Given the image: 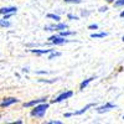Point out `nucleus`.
I'll return each instance as SVG.
<instances>
[{"instance_id":"423d86ee","label":"nucleus","mask_w":124,"mask_h":124,"mask_svg":"<svg viewBox=\"0 0 124 124\" xmlns=\"http://www.w3.org/2000/svg\"><path fill=\"white\" fill-rule=\"evenodd\" d=\"M116 108H117V106L114 104V103L107 102V103H104V104L97 107V108H96V112L99 113V114H102V113H107V112H109V110H112V109H116Z\"/></svg>"},{"instance_id":"9d476101","label":"nucleus","mask_w":124,"mask_h":124,"mask_svg":"<svg viewBox=\"0 0 124 124\" xmlns=\"http://www.w3.org/2000/svg\"><path fill=\"white\" fill-rule=\"evenodd\" d=\"M17 8L16 6H4L0 8V15H5V14H16Z\"/></svg>"},{"instance_id":"4468645a","label":"nucleus","mask_w":124,"mask_h":124,"mask_svg":"<svg viewBox=\"0 0 124 124\" xmlns=\"http://www.w3.org/2000/svg\"><path fill=\"white\" fill-rule=\"evenodd\" d=\"M61 55H62L61 52H58V51H56V50H52L48 54V60H55L57 57H61Z\"/></svg>"},{"instance_id":"2eb2a0df","label":"nucleus","mask_w":124,"mask_h":124,"mask_svg":"<svg viewBox=\"0 0 124 124\" xmlns=\"http://www.w3.org/2000/svg\"><path fill=\"white\" fill-rule=\"evenodd\" d=\"M0 27H11V23L9 21V20H5V19H0Z\"/></svg>"},{"instance_id":"ddd939ff","label":"nucleus","mask_w":124,"mask_h":124,"mask_svg":"<svg viewBox=\"0 0 124 124\" xmlns=\"http://www.w3.org/2000/svg\"><path fill=\"white\" fill-rule=\"evenodd\" d=\"M107 36H108V32H104V31L91 34V39H103V37H107Z\"/></svg>"},{"instance_id":"a211bd4d","label":"nucleus","mask_w":124,"mask_h":124,"mask_svg":"<svg viewBox=\"0 0 124 124\" xmlns=\"http://www.w3.org/2000/svg\"><path fill=\"white\" fill-rule=\"evenodd\" d=\"M57 79L58 78H55V79H39V82H41V83H48V85H51V83H55Z\"/></svg>"},{"instance_id":"f3484780","label":"nucleus","mask_w":124,"mask_h":124,"mask_svg":"<svg viewBox=\"0 0 124 124\" xmlns=\"http://www.w3.org/2000/svg\"><path fill=\"white\" fill-rule=\"evenodd\" d=\"M67 19L72 20V21H77V20H79V16L75 15V14H67Z\"/></svg>"},{"instance_id":"4be33fe9","label":"nucleus","mask_w":124,"mask_h":124,"mask_svg":"<svg viewBox=\"0 0 124 124\" xmlns=\"http://www.w3.org/2000/svg\"><path fill=\"white\" fill-rule=\"evenodd\" d=\"M88 29L89 30H98V24H91V25H88Z\"/></svg>"},{"instance_id":"a878e982","label":"nucleus","mask_w":124,"mask_h":124,"mask_svg":"<svg viewBox=\"0 0 124 124\" xmlns=\"http://www.w3.org/2000/svg\"><path fill=\"white\" fill-rule=\"evenodd\" d=\"M13 15H15V14H5V15H3V19H5V20H9V19Z\"/></svg>"},{"instance_id":"1a4fd4ad","label":"nucleus","mask_w":124,"mask_h":124,"mask_svg":"<svg viewBox=\"0 0 124 124\" xmlns=\"http://www.w3.org/2000/svg\"><path fill=\"white\" fill-rule=\"evenodd\" d=\"M42 102H47V97L45 98H39V99H34V101H30V102H26L24 103V108H32L34 106L39 104V103H42Z\"/></svg>"},{"instance_id":"cd10ccee","label":"nucleus","mask_w":124,"mask_h":124,"mask_svg":"<svg viewBox=\"0 0 124 124\" xmlns=\"http://www.w3.org/2000/svg\"><path fill=\"white\" fill-rule=\"evenodd\" d=\"M119 16L124 19V10H123V11H120V14H119Z\"/></svg>"},{"instance_id":"7ed1b4c3","label":"nucleus","mask_w":124,"mask_h":124,"mask_svg":"<svg viewBox=\"0 0 124 124\" xmlns=\"http://www.w3.org/2000/svg\"><path fill=\"white\" fill-rule=\"evenodd\" d=\"M68 29V25L66 23H61V21H57L56 24H51V25H46L44 27L45 31H62V30H67Z\"/></svg>"},{"instance_id":"6e6552de","label":"nucleus","mask_w":124,"mask_h":124,"mask_svg":"<svg viewBox=\"0 0 124 124\" xmlns=\"http://www.w3.org/2000/svg\"><path fill=\"white\" fill-rule=\"evenodd\" d=\"M52 50H55V48H31L30 52L36 56H44V55H48Z\"/></svg>"},{"instance_id":"bb28decb","label":"nucleus","mask_w":124,"mask_h":124,"mask_svg":"<svg viewBox=\"0 0 124 124\" xmlns=\"http://www.w3.org/2000/svg\"><path fill=\"white\" fill-rule=\"evenodd\" d=\"M13 124H23V120H16V122H13Z\"/></svg>"},{"instance_id":"dca6fc26","label":"nucleus","mask_w":124,"mask_h":124,"mask_svg":"<svg viewBox=\"0 0 124 124\" xmlns=\"http://www.w3.org/2000/svg\"><path fill=\"white\" fill-rule=\"evenodd\" d=\"M47 19H51V20H54L55 23H57V21H61V16L58 15V14H47V16H46Z\"/></svg>"},{"instance_id":"7c9ffc66","label":"nucleus","mask_w":124,"mask_h":124,"mask_svg":"<svg viewBox=\"0 0 124 124\" xmlns=\"http://www.w3.org/2000/svg\"><path fill=\"white\" fill-rule=\"evenodd\" d=\"M123 120H124V116H123Z\"/></svg>"},{"instance_id":"aec40b11","label":"nucleus","mask_w":124,"mask_h":124,"mask_svg":"<svg viewBox=\"0 0 124 124\" xmlns=\"http://www.w3.org/2000/svg\"><path fill=\"white\" fill-rule=\"evenodd\" d=\"M66 4H81L83 0H63Z\"/></svg>"},{"instance_id":"6ab92c4d","label":"nucleus","mask_w":124,"mask_h":124,"mask_svg":"<svg viewBox=\"0 0 124 124\" xmlns=\"http://www.w3.org/2000/svg\"><path fill=\"white\" fill-rule=\"evenodd\" d=\"M114 6L116 8H124V0H116Z\"/></svg>"},{"instance_id":"39448f33","label":"nucleus","mask_w":124,"mask_h":124,"mask_svg":"<svg viewBox=\"0 0 124 124\" xmlns=\"http://www.w3.org/2000/svg\"><path fill=\"white\" fill-rule=\"evenodd\" d=\"M71 97H73V91L67 89V91L61 92L55 99H52V103H54V104H55V103H61V102H63V101H66V99H70Z\"/></svg>"},{"instance_id":"b1692460","label":"nucleus","mask_w":124,"mask_h":124,"mask_svg":"<svg viewBox=\"0 0 124 124\" xmlns=\"http://www.w3.org/2000/svg\"><path fill=\"white\" fill-rule=\"evenodd\" d=\"M107 10H108V6H101L98 11H99V13H106Z\"/></svg>"},{"instance_id":"2f4dec72","label":"nucleus","mask_w":124,"mask_h":124,"mask_svg":"<svg viewBox=\"0 0 124 124\" xmlns=\"http://www.w3.org/2000/svg\"><path fill=\"white\" fill-rule=\"evenodd\" d=\"M0 119H1V116H0Z\"/></svg>"},{"instance_id":"20e7f679","label":"nucleus","mask_w":124,"mask_h":124,"mask_svg":"<svg viewBox=\"0 0 124 124\" xmlns=\"http://www.w3.org/2000/svg\"><path fill=\"white\" fill-rule=\"evenodd\" d=\"M93 107H96V103H88L87 106H85L83 108H81L79 110L72 112V113H65V118H71V117H73V116H82V114H85L88 109H91Z\"/></svg>"},{"instance_id":"9b49d317","label":"nucleus","mask_w":124,"mask_h":124,"mask_svg":"<svg viewBox=\"0 0 124 124\" xmlns=\"http://www.w3.org/2000/svg\"><path fill=\"white\" fill-rule=\"evenodd\" d=\"M93 79H96V77H89V78H87V79H85V81H82V82H81V85H79V89H81V91H83L86 87H88V85L91 83Z\"/></svg>"},{"instance_id":"5701e85b","label":"nucleus","mask_w":124,"mask_h":124,"mask_svg":"<svg viewBox=\"0 0 124 124\" xmlns=\"http://www.w3.org/2000/svg\"><path fill=\"white\" fill-rule=\"evenodd\" d=\"M46 124H62L61 120H50V122H45Z\"/></svg>"},{"instance_id":"c85d7f7f","label":"nucleus","mask_w":124,"mask_h":124,"mask_svg":"<svg viewBox=\"0 0 124 124\" xmlns=\"http://www.w3.org/2000/svg\"><path fill=\"white\" fill-rule=\"evenodd\" d=\"M106 1H107L108 4H112V3H114V1H116V0H106Z\"/></svg>"},{"instance_id":"c756f323","label":"nucleus","mask_w":124,"mask_h":124,"mask_svg":"<svg viewBox=\"0 0 124 124\" xmlns=\"http://www.w3.org/2000/svg\"><path fill=\"white\" fill-rule=\"evenodd\" d=\"M122 41H123V42H124V36H123V37H122Z\"/></svg>"},{"instance_id":"393cba45","label":"nucleus","mask_w":124,"mask_h":124,"mask_svg":"<svg viewBox=\"0 0 124 124\" xmlns=\"http://www.w3.org/2000/svg\"><path fill=\"white\" fill-rule=\"evenodd\" d=\"M35 73H36V75H47L48 71H36Z\"/></svg>"},{"instance_id":"f8f14e48","label":"nucleus","mask_w":124,"mask_h":124,"mask_svg":"<svg viewBox=\"0 0 124 124\" xmlns=\"http://www.w3.org/2000/svg\"><path fill=\"white\" fill-rule=\"evenodd\" d=\"M58 34H60L61 36H63V37H70V36H75V35H76V32H75V31H70L68 29H67V30H62V31H58Z\"/></svg>"},{"instance_id":"412c9836","label":"nucleus","mask_w":124,"mask_h":124,"mask_svg":"<svg viewBox=\"0 0 124 124\" xmlns=\"http://www.w3.org/2000/svg\"><path fill=\"white\" fill-rule=\"evenodd\" d=\"M89 14H91V11H88V10H82L81 11V16H83V17L89 16Z\"/></svg>"},{"instance_id":"f03ea898","label":"nucleus","mask_w":124,"mask_h":124,"mask_svg":"<svg viewBox=\"0 0 124 124\" xmlns=\"http://www.w3.org/2000/svg\"><path fill=\"white\" fill-rule=\"evenodd\" d=\"M47 40H48V42L52 46H62V45H66V44L71 42V41H73V40H68L67 37L61 36L60 34H55L52 36H50Z\"/></svg>"},{"instance_id":"f257e3e1","label":"nucleus","mask_w":124,"mask_h":124,"mask_svg":"<svg viewBox=\"0 0 124 124\" xmlns=\"http://www.w3.org/2000/svg\"><path fill=\"white\" fill-rule=\"evenodd\" d=\"M48 107H50V104L47 102L39 103V104L32 107V109H31V112H30V116L32 118H39V119L44 118L45 114H46V112H47V109H48Z\"/></svg>"},{"instance_id":"0eeeda50","label":"nucleus","mask_w":124,"mask_h":124,"mask_svg":"<svg viewBox=\"0 0 124 124\" xmlns=\"http://www.w3.org/2000/svg\"><path fill=\"white\" fill-rule=\"evenodd\" d=\"M20 101L15 97H8V98H4L1 102H0V108H8L10 106L13 104H16V103H19Z\"/></svg>"}]
</instances>
